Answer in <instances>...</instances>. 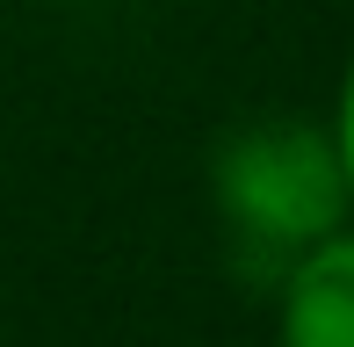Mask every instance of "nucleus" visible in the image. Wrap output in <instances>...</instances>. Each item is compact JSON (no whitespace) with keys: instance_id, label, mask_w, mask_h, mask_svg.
Returning <instances> with one entry per match:
<instances>
[{"instance_id":"obj_1","label":"nucleus","mask_w":354,"mask_h":347,"mask_svg":"<svg viewBox=\"0 0 354 347\" xmlns=\"http://www.w3.org/2000/svg\"><path fill=\"white\" fill-rule=\"evenodd\" d=\"M210 203L246 254L289 268L304 246L354 225L347 167L333 145V123L318 116H253L217 138L210 152Z\"/></svg>"},{"instance_id":"obj_2","label":"nucleus","mask_w":354,"mask_h":347,"mask_svg":"<svg viewBox=\"0 0 354 347\" xmlns=\"http://www.w3.org/2000/svg\"><path fill=\"white\" fill-rule=\"evenodd\" d=\"M275 347H354V225L326 232L282 268Z\"/></svg>"},{"instance_id":"obj_3","label":"nucleus","mask_w":354,"mask_h":347,"mask_svg":"<svg viewBox=\"0 0 354 347\" xmlns=\"http://www.w3.org/2000/svg\"><path fill=\"white\" fill-rule=\"evenodd\" d=\"M333 145H340V167H347V196H354V58H347V73H340V102H333Z\"/></svg>"}]
</instances>
